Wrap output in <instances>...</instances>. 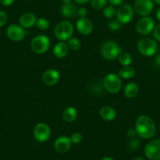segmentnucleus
I'll list each match as a JSON object with an SVG mask.
<instances>
[{"mask_svg":"<svg viewBox=\"0 0 160 160\" xmlns=\"http://www.w3.org/2000/svg\"><path fill=\"white\" fill-rule=\"evenodd\" d=\"M135 130L137 135L144 139H150L156 132V127L152 118L148 115H141L136 120Z\"/></svg>","mask_w":160,"mask_h":160,"instance_id":"1","label":"nucleus"},{"mask_svg":"<svg viewBox=\"0 0 160 160\" xmlns=\"http://www.w3.org/2000/svg\"><path fill=\"white\" fill-rule=\"evenodd\" d=\"M103 86L110 93H118L122 88V80L115 73H108L103 78Z\"/></svg>","mask_w":160,"mask_h":160,"instance_id":"2","label":"nucleus"},{"mask_svg":"<svg viewBox=\"0 0 160 160\" xmlns=\"http://www.w3.org/2000/svg\"><path fill=\"white\" fill-rule=\"evenodd\" d=\"M74 32V27L68 21H60L54 28L55 36L61 42L68 40L72 36Z\"/></svg>","mask_w":160,"mask_h":160,"instance_id":"3","label":"nucleus"},{"mask_svg":"<svg viewBox=\"0 0 160 160\" xmlns=\"http://www.w3.org/2000/svg\"><path fill=\"white\" fill-rule=\"evenodd\" d=\"M101 51L103 58L109 60V61H112V60H115V58H118V55L122 52V50L121 47L118 46V44L116 43L115 41L108 40L103 43Z\"/></svg>","mask_w":160,"mask_h":160,"instance_id":"4","label":"nucleus"},{"mask_svg":"<svg viewBox=\"0 0 160 160\" xmlns=\"http://www.w3.org/2000/svg\"><path fill=\"white\" fill-rule=\"evenodd\" d=\"M138 51L144 57H152L158 51V44L150 38H144L138 42Z\"/></svg>","mask_w":160,"mask_h":160,"instance_id":"5","label":"nucleus"},{"mask_svg":"<svg viewBox=\"0 0 160 160\" xmlns=\"http://www.w3.org/2000/svg\"><path fill=\"white\" fill-rule=\"evenodd\" d=\"M50 46V38L45 35H38L34 37L31 42V47L35 53L41 54L49 50Z\"/></svg>","mask_w":160,"mask_h":160,"instance_id":"6","label":"nucleus"},{"mask_svg":"<svg viewBox=\"0 0 160 160\" xmlns=\"http://www.w3.org/2000/svg\"><path fill=\"white\" fill-rule=\"evenodd\" d=\"M134 10L129 4H122L116 10V18L121 24H128L133 19Z\"/></svg>","mask_w":160,"mask_h":160,"instance_id":"7","label":"nucleus"},{"mask_svg":"<svg viewBox=\"0 0 160 160\" xmlns=\"http://www.w3.org/2000/svg\"><path fill=\"white\" fill-rule=\"evenodd\" d=\"M136 31L142 35H148L155 28V21L149 16L142 17L138 20L136 24Z\"/></svg>","mask_w":160,"mask_h":160,"instance_id":"8","label":"nucleus"},{"mask_svg":"<svg viewBox=\"0 0 160 160\" xmlns=\"http://www.w3.org/2000/svg\"><path fill=\"white\" fill-rule=\"evenodd\" d=\"M144 154L150 160H160V139L149 141L144 148Z\"/></svg>","mask_w":160,"mask_h":160,"instance_id":"9","label":"nucleus"},{"mask_svg":"<svg viewBox=\"0 0 160 160\" xmlns=\"http://www.w3.org/2000/svg\"><path fill=\"white\" fill-rule=\"evenodd\" d=\"M34 138L37 141L43 143L50 138V128L45 122H39L34 128Z\"/></svg>","mask_w":160,"mask_h":160,"instance_id":"10","label":"nucleus"},{"mask_svg":"<svg viewBox=\"0 0 160 160\" xmlns=\"http://www.w3.org/2000/svg\"><path fill=\"white\" fill-rule=\"evenodd\" d=\"M154 8V2L152 0H136L133 10L141 17H145L150 14Z\"/></svg>","mask_w":160,"mask_h":160,"instance_id":"11","label":"nucleus"},{"mask_svg":"<svg viewBox=\"0 0 160 160\" xmlns=\"http://www.w3.org/2000/svg\"><path fill=\"white\" fill-rule=\"evenodd\" d=\"M7 36L9 37L10 39L14 42H19L24 39L26 35L25 31L24 30L21 25L18 24H10L7 30Z\"/></svg>","mask_w":160,"mask_h":160,"instance_id":"12","label":"nucleus"},{"mask_svg":"<svg viewBox=\"0 0 160 160\" xmlns=\"http://www.w3.org/2000/svg\"><path fill=\"white\" fill-rule=\"evenodd\" d=\"M60 79V74L55 69H48L42 75V82L49 87L56 85Z\"/></svg>","mask_w":160,"mask_h":160,"instance_id":"13","label":"nucleus"},{"mask_svg":"<svg viewBox=\"0 0 160 160\" xmlns=\"http://www.w3.org/2000/svg\"><path fill=\"white\" fill-rule=\"evenodd\" d=\"M76 28L79 33L89 35L93 32V23L87 18H80L76 22Z\"/></svg>","mask_w":160,"mask_h":160,"instance_id":"14","label":"nucleus"},{"mask_svg":"<svg viewBox=\"0 0 160 160\" xmlns=\"http://www.w3.org/2000/svg\"><path fill=\"white\" fill-rule=\"evenodd\" d=\"M72 146L70 138L67 136H60L54 142V148L59 153H65L68 152Z\"/></svg>","mask_w":160,"mask_h":160,"instance_id":"15","label":"nucleus"},{"mask_svg":"<svg viewBox=\"0 0 160 160\" xmlns=\"http://www.w3.org/2000/svg\"><path fill=\"white\" fill-rule=\"evenodd\" d=\"M37 18L34 13H25L20 18L19 22L23 28H30L36 24Z\"/></svg>","mask_w":160,"mask_h":160,"instance_id":"16","label":"nucleus"},{"mask_svg":"<svg viewBox=\"0 0 160 160\" xmlns=\"http://www.w3.org/2000/svg\"><path fill=\"white\" fill-rule=\"evenodd\" d=\"M69 51V47L67 43L64 42H60L54 46L53 49V53L56 58H64L68 55Z\"/></svg>","mask_w":160,"mask_h":160,"instance_id":"17","label":"nucleus"},{"mask_svg":"<svg viewBox=\"0 0 160 160\" xmlns=\"http://www.w3.org/2000/svg\"><path fill=\"white\" fill-rule=\"evenodd\" d=\"M78 9L77 7L72 2L70 3H64L61 8V13L64 17L68 18H72L76 16Z\"/></svg>","mask_w":160,"mask_h":160,"instance_id":"18","label":"nucleus"},{"mask_svg":"<svg viewBox=\"0 0 160 160\" xmlns=\"http://www.w3.org/2000/svg\"><path fill=\"white\" fill-rule=\"evenodd\" d=\"M100 115L106 121H112L116 117V112L110 106H104L100 109Z\"/></svg>","mask_w":160,"mask_h":160,"instance_id":"19","label":"nucleus"},{"mask_svg":"<svg viewBox=\"0 0 160 160\" xmlns=\"http://www.w3.org/2000/svg\"><path fill=\"white\" fill-rule=\"evenodd\" d=\"M138 90L139 88L138 84L135 82H129L124 88V95L128 98H133L138 95Z\"/></svg>","mask_w":160,"mask_h":160,"instance_id":"20","label":"nucleus"},{"mask_svg":"<svg viewBox=\"0 0 160 160\" xmlns=\"http://www.w3.org/2000/svg\"><path fill=\"white\" fill-rule=\"evenodd\" d=\"M77 118V111L75 108L68 107L63 112V118L65 122H72Z\"/></svg>","mask_w":160,"mask_h":160,"instance_id":"21","label":"nucleus"},{"mask_svg":"<svg viewBox=\"0 0 160 160\" xmlns=\"http://www.w3.org/2000/svg\"><path fill=\"white\" fill-rule=\"evenodd\" d=\"M135 75V70L133 68L129 66H123V68L120 69L118 72V75L120 78H125V79H130L132 78Z\"/></svg>","mask_w":160,"mask_h":160,"instance_id":"22","label":"nucleus"},{"mask_svg":"<svg viewBox=\"0 0 160 160\" xmlns=\"http://www.w3.org/2000/svg\"><path fill=\"white\" fill-rule=\"evenodd\" d=\"M118 61L120 64L123 66H129L132 63L133 58L132 56L128 53L122 52L118 57Z\"/></svg>","mask_w":160,"mask_h":160,"instance_id":"23","label":"nucleus"},{"mask_svg":"<svg viewBox=\"0 0 160 160\" xmlns=\"http://www.w3.org/2000/svg\"><path fill=\"white\" fill-rule=\"evenodd\" d=\"M36 24V27L39 30L46 31L50 27V21L44 18H40L38 19H37L36 24Z\"/></svg>","mask_w":160,"mask_h":160,"instance_id":"24","label":"nucleus"},{"mask_svg":"<svg viewBox=\"0 0 160 160\" xmlns=\"http://www.w3.org/2000/svg\"><path fill=\"white\" fill-rule=\"evenodd\" d=\"M108 0H91V7L94 10H99L105 8Z\"/></svg>","mask_w":160,"mask_h":160,"instance_id":"25","label":"nucleus"},{"mask_svg":"<svg viewBox=\"0 0 160 160\" xmlns=\"http://www.w3.org/2000/svg\"><path fill=\"white\" fill-rule=\"evenodd\" d=\"M68 46L69 49H71V50H78L80 48V47H81V43H80V41L77 38L71 37L68 39Z\"/></svg>","mask_w":160,"mask_h":160,"instance_id":"26","label":"nucleus"},{"mask_svg":"<svg viewBox=\"0 0 160 160\" xmlns=\"http://www.w3.org/2000/svg\"><path fill=\"white\" fill-rule=\"evenodd\" d=\"M116 15V10L112 5L108 6L104 10V16L108 19H112Z\"/></svg>","mask_w":160,"mask_h":160,"instance_id":"27","label":"nucleus"},{"mask_svg":"<svg viewBox=\"0 0 160 160\" xmlns=\"http://www.w3.org/2000/svg\"><path fill=\"white\" fill-rule=\"evenodd\" d=\"M121 27H122V24L118 22V20H112L108 23V28L109 30L112 32H117L121 28Z\"/></svg>","mask_w":160,"mask_h":160,"instance_id":"28","label":"nucleus"},{"mask_svg":"<svg viewBox=\"0 0 160 160\" xmlns=\"http://www.w3.org/2000/svg\"><path fill=\"white\" fill-rule=\"evenodd\" d=\"M70 140H71V142H72V144H78L82 141V136L80 133L76 132V133H72V136H71V138H70Z\"/></svg>","mask_w":160,"mask_h":160,"instance_id":"29","label":"nucleus"},{"mask_svg":"<svg viewBox=\"0 0 160 160\" xmlns=\"http://www.w3.org/2000/svg\"><path fill=\"white\" fill-rule=\"evenodd\" d=\"M140 146V141L137 138H131L130 141H129V147L131 150H136L139 148Z\"/></svg>","mask_w":160,"mask_h":160,"instance_id":"30","label":"nucleus"},{"mask_svg":"<svg viewBox=\"0 0 160 160\" xmlns=\"http://www.w3.org/2000/svg\"><path fill=\"white\" fill-rule=\"evenodd\" d=\"M152 32H153L154 38H155L157 41H159L160 42V24L155 26Z\"/></svg>","mask_w":160,"mask_h":160,"instance_id":"31","label":"nucleus"},{"mask_svg":"<svg viewBox=\"0 0 160 160\" xmlns=\"http://www.w3.org/2000/svg\"><path fill=\"white\" fill-rule=\"evenodd\" d=\"M7 19H8V17L7 13L4 11L0 10V27L3 26L7 23Z\"/></svg>","mask_w":160,"mask_h":160,"instance_id":"32","label":"nucleus"},{"mask_svg":"<svg viewBox=\"0 0 160 160\" xmlns=\"http://www.w3.org/2000/svg\"><path fill=\"white\" fill-rule=\"evenodd\" d=\"M87 10L85 7H81V8L78 9V12H77V15L80 17V18H86L87 16Z\"/></svg>","mask_w":160,"mask_h":160,"instance_id":"33","label":"nucleus"},{"mask_svg":"<svg viewBox=\"0 0 160 160\" xmlns=\"http://www.w3.org/2000/svg\"><path fill=\"white\" fill-rule=\"evenodd\" d=\"M125 0H108V2H110L111 5L114 6V7H120L122 5Z\"/></svg>","mask_w":160,"mask_h":160,"instance_id":"34","label":"nucleus"},{"mask_svg":"<svg viewBox=\"0 0 160 160\" xmlns=\"http://www.w3.org/2000/svg\"><path fill=\"white\" fill-rule=\"evenodd\" d=\"M137 135V132L136 130H135V129H129L128 131H127V137H128L129 138H134L135 137H136Z\"/></svg>","mask_w":160,"mask_h":160,"instance_id":"35","label":"nucleus"},{"mask_svg":"<svg viewBox=\"0 0 160 160\" xmlns=\"http://www.w3.org/2000/svg\"><path fill=\"white\" fill-rule=\"evenodd\" d=\"M13 2H14V0H0V3L5 7H10L13 5Z\"/></svg>","mask_w":160,"mask_h":160,"instance_id":"36","label":"nucleus"},{"mask_svg":"<svg viewBox=\"0 0 160 160\" xmlns=\"http://www.w3.org/2000/svg\"><path fill=\"white\" fill-rule=\"evenodd\" d=\"M75 1L78 4H85L88 2L89 1H91V0H75Z\"/></svg>","mask_w":160,"mask_h":160,"instance_id":"37","label":"nucleus"},{"mask_svg":"<svg viewBox=\"0 0 160 160\" xmlns=\"http://www.w3.org/2000/svg\"><path fill=\"white\" fill-rule=\"evenodd\" d=\"M155 63H156L158 65H160V53H158L155 57Z\"/></svg>","mask_w":160,"mask_h":160,"instance_id":"38","label":"nucleus"},{"mask_svg":"<svg viewBox=\"0 0 160 160\" xmlns=\"http://www.w3.org/2000/svg\"><path fill=\"white\" fill-rule=\"evenodd\" d=\"M156 18L158 19V21H160V7L156 11Z\"/></svg>","mask_w":160,"mask_h":160,"instance_id":"39","label":"nucleus"},{"mask_svg":"<svg viewBox=\"0 0 160 160\" xmlns=\"http://www.w3.org/2000/svg\"><path fill=\"white\" fill-rule=\"evenodd\" d=\"M101 160H114L113 158H112V157H109V156H105V157H104V158H102V159Z\"/></svg>","mask_w":160,"mask_h":160,"instance_id":"40","label":"nucleus"},{"mask_svg":"<svg viewBox=\"0 0 160 160\" xmlns=\"http://www.w3.org/2000/svg\"><path fill=\"white\" fill-rule=\"evenodd\" d=\"M64 3H70L72 2V0H61Z\"/></svg>","mask_w":160,"mask_h":160,"instance_id":"41","label":"nucleus"},{"mask_svg":"<svg viewBox=\"0 0 160 160\" xmlns=\"http://www.w3.org/2000/svg\"><path fill=\"white\" fill-rule=\"evenodd\" d=\"M153 1L154 3L157 4V5H159L160 6V0H152Z\"/></svg>","mask_w":160,"mask_h":160,"instance_id":"42","label":"nucleus"},{"mask_svg":"<svg viewBox=\"0 0 160 160\" xmlns=\"http://www.w3.org/2000/svg\"><path fill=\"white\" fill-rule=\"evenodd\" d=\"M133 160H145L144 158H142V157H136V158H133Z\"/></svg>","mask_w":160,"mask_h":160,"instance_id":"43","label":"nucleus"},{"mask_svg":"<svg viewBox=\"0 0 160 160\" xmlns=\"http://www.w3.org/2000/svg\"><path fill=\"white\" fill-rule=\"evenodd\" d=\"M159 131H160V126H159Z\"/></svg>","mask_w":160,"mask_h":160,"instance_id":"44","label":"nucleus"},{"mask_svg":"<svg viewBox=\"0 0 160 160\" xmlns=\"http://www.w3.org/2000/svg\"><path fill=\"white\" fill-rule=\"evenodd\" d=\"M159 48H160V47H159Z\"/></svg>","mask_w":160,"mask_h":160,"instance_id":"45","label":"nucleus"}]
</instances>
